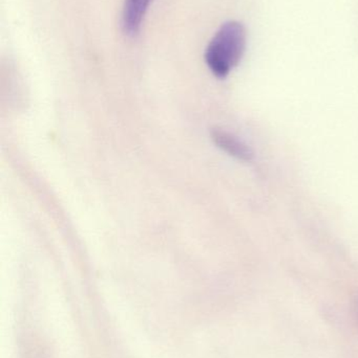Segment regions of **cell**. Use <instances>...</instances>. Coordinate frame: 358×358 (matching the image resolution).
I'll use <instances>...</instances> for the list:
<instances>
[{"label": "cell", "instance_id": "obj_1", "mask_svg": "<svg viewBox=\"0 0 358 358\" xmlns=\"http://www.w3.org/2000/svg\"><path fill=\"white\" fill-rule=\"evenodd\" d=\"M246 46L245 27L237 21L224 23L208 43L205 62L216 77H227L239 64Z\"/></svg>", "mask_w": 358, "mask_h": 358}, {"label": "cell", "instance_id": "obj_2", "mask_svg": "<svg viewBox=\"0 0 358 358\" xmlns=\"http://www.w3.org/2000/svg\"><path fill=\"white\" fill-rule=\"evenodd\" d=\"M153 0H124L122 29L130 37L138 35Z\"/></svg>", "mask_w": 358, "mask_h": 358}, {"label": "cell", "instance_id": "obj_3", "mask_svg": "<svg viewBox=\"0 0 358 358\" xmlns=\"http://www.w3.org/2000/svg\"><path fill=\"white\" fill-rule=\"evenodd\" d=\"M212 138L219 148L235 159L245 162H249L254 159V152L247 145L224 130H212Z\"/></svg>", "mask_w": 358, "mask_h": 358}]
</instances>
